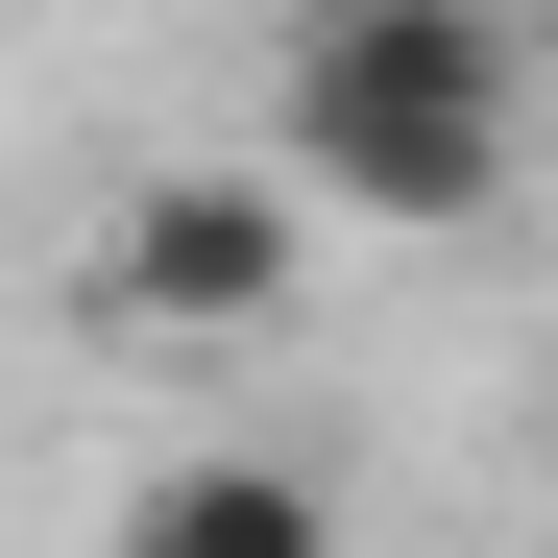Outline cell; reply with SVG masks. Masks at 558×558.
<instances>
[{"mask_svg":"<svg viewBox=\"0 0 558 558\" xmlns=\"http://www.w3.org/2000/svg\"><path fill=\"white\" fill-rule=\"evenodd\" d=\"M292 243H316V195H292V170H146V195H122V243H98V316L122 340H243L267 292H292Z\"/></svg>","mask_w":558,"mask_h":558,"instance_id":"7a4b0ae2","label":"cell"},{"mask_svg":"<svg viewBox=\"0 0 558 558\" xmlns=\"http://www.w3.org/2000/svg\"><path fill=\"white\" fill-rule=\"evenodd\" d=\"M122 558H340V510H316V461H170Z\"/></svg>","mask_w":558,"mask_h":558,"instance_id":"3957f363","label":"cell"},{"mask_svg":"<svg viewBox=\"0 0 558 558\" xmlns=\"http://www.w3.org/2000/svg\"><path fill=\"white\" fill-rule=\"evenodd\" d=\"M510 146H534L510 0H292V25H267V170H292L316 219H364V243L486 219Z\"/></svg>","mask_w":558,"mask_h":558,"instance_id":"6da1fadb","label":"cell"}]
</instances>
